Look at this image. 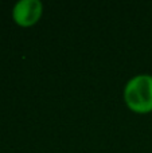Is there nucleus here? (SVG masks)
<instances>
[{"mask_svg":"<svg viewBox=\"0 0 152 153\" xmlns=\"http://www.w3.org/2000/svg\"><path fill=\"white\" fill-rule=\"evenodd\" d=\"M124 101L129 110L139 114L152 111V75L139 74L127 82Z\"/></svg>","mask_w":152,"mask_h":153,"instance_id":"f257e3e1","label":"nucleus"},{"mask_svg":"<svg viewBox=\"0 0 152 153\" xmlns=\"http://www.w3.org/2000/svg\"><path fill=\"white\" fill-rule=\"evenodd\" d=\"M43 4L39 0H20L12 8V19L20 27H31L39 22Z\"/></svg>","mask_w":152,"mask_h":153,"instance_id":"f03ea898","label":"nucleus"}]
</instances>
